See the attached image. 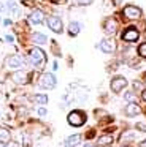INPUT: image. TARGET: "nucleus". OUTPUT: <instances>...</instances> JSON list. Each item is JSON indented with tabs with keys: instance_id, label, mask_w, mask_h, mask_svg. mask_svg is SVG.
Listing matches in <instances>:
<instances>
[{
	"instance_id": "obj_25",
	"label": "nucleus",
	"mask_w": 146,
	"mask_h": 147,
	"mask_svg": "<svg viewBox=\"0 0 146 147\" xmlns=\"http://www.w3.org/2000/svg\"><path fill=\"white\" fill-rule=\"evenodd\" d=\"M124 139H133V134L132 133H126L124 134Z\"/></svg>"
},
{
	"instance_id": "obj_22",
	"label": "nucleus",
	"mask_w": 146,
	"mask_h": 147,
	"mask_svg": "<svg viewBox=\"0 0 146 147\" xmlns=\"http://www.w3.org/2000/svg\"><path fill=\"white\" fill-rule=\"evenodd\" d=\"M124 98H126L127 101H132V100H133V93L132 92H127L126 95H124Z\"/></svg>"
},
{
	"instance_id": "obj_32",
	"label": "nucleus",
	"mask_w": 146,
	"mask_h": 147,
	"mask_svg": "<svg viewBox=\"0 0 146 147\" xmlns=\"http://www.w3.org/2000/svg\"><path fill=\"white\" fill-rule=\"evenodd\" d=\"M3 10H5V8H3V5L0 3V11H3Z\"/></svg>"
},
{
	"instance_id": "obj_8",
	"label": "nucleus",
	"mask_w": 146,
	"mask_h": 147,
	"mask_svg": "<svg viewBox=\"0 0 146 147\" xmlns=\"http://www.w3.org/2000/svg\"><path fill=\"white\" fill-rule=\"evenodd\" d=\"M124 14H126V18H129V19H138V18L141 16V10H140L138 7H133V5H127V7L124 8Z\"/></svg>"
},
{
	"instance_id": "obj_12",
	"label": "nucleus",
	"mask_w": 146,
	"mask_h": 147,
	"mask_svg": "<svg viewBox=\"0 0 146 147\" xmlns=\"http://www.w3.org/2000/svg\"><path fill=\"white\" fill-rule=\"evenodd\" d=\"M13 81H14L16 84H25L29 81V76L24 71H16V73L13 74Z\"/></svg>"
},
{
	"instance_id": "obj_23",
	"label": "nucleus",
	"mask_w": 146,
	"mask_h": 147,
	"mask_svg": "<svg viewBox=\"0 0 146 147\" xmlns=\"http://www.w3.org/2000/svg\"><path fill=\"white\" fill-rule=\"evenodd\" d=\"M78 3L79 5H89V3H92V0H78Z\"/></svg>"
},
{
	"instance_id": "obj_3",
	"label": "nucleus",
	"mask_w": 146,
	"mask_h": 147,
	"mask_svg": "<svg viewBox=\"0 0 146 147\" xmlns=\"http://www.w3.org/2000/svg\"><path fill=\"white\" fill-rule=\"evenodd\" d=\"M57 84L56 81V76H54L53 73H44L43 76L40 78V86L43 87V89H54Z\"/></svg>"
},
{
	"instance_id": "obj_6",
	"label": "nucleus",
	"mask_w": 146,
	"mask_h": 147,
	"mask_svg": "<svg viewBox=\"0 0 146 147\" xmlns=\"http://www.w3.org/2000/svg\"><path fill=\"white\" fill-rule=\"evenodd\" d=\"M24 59L21 57V55H10V57H6V65H8L10 68H22L24 67Z\"/></svg>"
},
{
	"instance_id": "obj_26",
	"label": "nucleus",
	"mask_w": 146,
	"mask_h": 147,
	"mask_svg": "<svg viewBox=\"0 0 146 147\" xmlns=\"http://www.w3.org/2000/svg\"><path fill=\"white\" fill-rule=\"evenodd\" d=\"M6 41H8V43H13V41H14V38H13V35H6Z\"/></svg>"
},
{
	"instance_id": "obj_30",
	"label": "nucleus",
	"mask_w": 146,
	"mask_h": 147,
	"mask_svg": "<svg viewBox=\"0 0 146 147\" xmlns=\"http://www.w3.org/2000/svg\"><path fill=\"white\" fill-rule=\"evenodd\" d=\"M140 146H141V147H146V141H143V142L140 144Z\"/></svg>"
},
{
	"instance_id": "obj_21",
	"label": "nucleus",
	"mask_w": 146,
	"mask_h": 147,
	"mask_svg": "<svg viewBox=\"0 0 146 147\" xmlns=\"http://www.w3.org/2000/svg\"><path fill=\"white\" fill-rule=\"evenodd\" d=\"M136 128H138L140 131H146V123H143V122H140V123H136Z\"/></svg>"
},
{
	"instance_id": "obj_10",
	"label": "nucleus",
	"mask_w": 146,
	"mask_h": 147,
	"mask_svg": "<svg viewBox=\"0 0 146 147\" xmlns=\"http://www.w3.org/2000/svg\"><path fill=\"white\" fill-rule=\"evenodd\" d=\"M103 29H105V32H106L108 35H114V33H116V30H117V22L113 19V18H110V19L105 21Z\"/></svg>"
},
{
	"instance_id": "obj_28",
	"label": "nucleus",
	"mask_w": 146,
	"mask_h": 147,
	"mask_svg": "<svg viewBox=\"0 0 146 147\" xmlns=\"http://www.w3.org/2000/svg\"><path fill=\"white\" fill-rule=\"evenodd\" d=\"M3 26H6V27L11 26V21H10V19H5V21H3Z\"/></svg>"
},
{
	"instance_id": "obj_16",
	"label": "nucleus",
	"mask_w": 146,
	"mask_h": 147,
	"mask_svg": "<svg viewBox=\"0 0 146 147\" xmlns=\"http://www.w3.org/2000/svg\"><path fill=\"white\" fill-rule=\"evenodd\" d=\"M32 40H33L37 45H44V43L48 41L46 35H43V33H33V36H32Z\"/></svg>"
},
{
	"instance_id": "obj_24",
	"label": "nucleus",
	"mask_w": 146,
	"mask_h": 147,
	"mask_svg": "<svg viewBox=\"0 0 146 147\" xmlns=\"http://www.w3.org/2000/svg\"><path fill=\"white\" fill-rule=\"evenodd\" d=\"M38 114H40V115H46L48 111H46L44 108H38Z\"/></svg>"
},
{
	"instance_id": "obj_9",
	"label": "nucleus",
	"mask_w": 146,
	"mask_h": 147,
	"mask_svg": "<svg viewBox=\"0 0 146 147\" xmlns=\"http://www.w3.org/2000/svg\"><path fill=\"white\" fill-rule=\"evenodd\" d=\"M138 30L136 29H133V27H129V29L126 30V32L122 33V38H124V41H130V43H133V41H136L138 40Z\"/></svg>"
},
{
	"instance_id": "obj_13",
	"label": "nucleus",
	"mask_w": 146,
	"mask_h": 147,
	"mask_svg": "<svg viewBox=\"0 0 146 147\" xmlns=\"http://www.w3.org/2000/svg\"><path fill=\"white\" fill-rule=\"evenodd\" d=\"M43 19H44V16H43V13L41 11H33V13L29 16V21H30V24H41L43 22Z\"/></svg>"
},
{
	"instance_id": "obj_17",
	"label": "nucleus",
	"mask_w": 146,
	"mask_h": 147,
	"mask_svg": "<svg viewBox=\"0 0 146 147\" xmlns=\"http://www.w3.org/2000/svg\"><path fill=\"white\" fill-rule=\"evenodd\" d=\"M111 142H113V138H111L110 134H108V136H102L100 139H98V144H100V146H110Z\"/></svg>"
},
{
	"instance_id": "obj_11",
	"label": "nucleus",
	"mask_w": 146,
	"mask_h": 147,
	"mask_svg": "<svg viewBox=\"0 0 146 147\" xmlns=\"http://www.w3.org/2000/svg\"><path fill=\"white\" fill-rule=\"evenodd\" d=\"M140 112H141V109H140L138 105H135V103H130V105H127L126 114L129 115V117H135V115L140 114Z\"/></svg>"
},
{
	"instance_id": "obj_7",
	"label": "nucleus",
	"mask_w": 146,
	"mask_h": 147,
	"mask_svg": "<svg viewBox=\"0 0 146 147\" xmlns=\"http://www.w3.org/2000/svg\"><path fill=\"white\" fill-rule=\"evenodd\" d=\"M124 87H127V79H126V78L117 76V78H114V79L111 81V90H113L114 93L121 92Z\"/></svg>"
},
{
	"instance_id": "obj_2",
	"label": "nucleus",
	"mask_w": 146,
	"mask_h": 147,
	"mask_svg": "<svg viewBox=\"0 0 146 147\" xmlns=\"http://www.w3.org/2000/svg\"><path fill=\"white\" fill-rule=\"evenodd\" d=\"M84 122H86L84 112H81V111H72L68 114V123L72 125V127H81V125H84Z\"/></svg>"
},
{
	"instance_id": "obj_4",
	"label": "nucleus",
	"mask_w": 146,
	"mask_h": 147,
	"mask_svg": "<svg viewBox=\"0 0 146 147\" xmlns=\"http://www.w3.org/2000/svg\"><path fill=\"white\" fill-rule=\"evenodd\" d=\"M98 48H100L102 52L111 54V52H114V49H116V41H114L113 38H105V40H102V41H100Z\"/></svg>"
},
{
	"instance_id": "obj_27",
	"label": "nucleus",
	"mask_w": 146,
	"mask_h": 147,
	"mask_svg": "<svg viewBox=\"0 0 146 147\" xmlns=\"http://www.w3.org/2000/svg\"><path fill=\"white\" fill-rule=\"evenodd\" d=\"M8 147H19L18 142H14V141H11V142H8Z\"/></svg>"
},
{
	"instance_id": "obj_14",
	"label": "nucleus",
	"mask_w": 146,
	"mask_h": 147,
	"mask_svg": "<svg viewBox=\"0 0 146 147\" xmlns=\"http://www.w3.org/2000/svg\"><path fill=\"white\" fill-rule=\"evenodd\" d=\"M79 142H81V136H79V134H73V136H68L65 139L67 147H75V146H78Z\"/></svg>"
},
{
	"instance_id": "obj_20",
	"label": "nucleus",
	"mask_w": 146,
	"mask_h": 147,
	"mask_svg": "<svg viewBox=\"0 0 146 147\" xmlns=\"http://www.w3.org/2000/svg\"><path fill=\"white\" fill-rule=\"evenodd\" d=\"M138 54L141 55V57H145V59H146V43L140 45V48H138Z\"/></svg>"
},
{
	"instance_id": "obj_31",
	"label": "nucleus",
	"mask_w": 146,
	"mask_h": 147,
	"mask_svg": "<svg viewBox=\"0 0 146 147\" xmlns=\"http://www.w3.org/2000/svg\"><path fill=\"white\" fill-rule=\"evenodd\" d=\"M83 147H94V146H92V144H84Z\"/></svg>"
},
{
	"instance_id": "obj_5",
	"label": "nucleus",
	"mask_w": 146,
	"mask_h": 147,
	"mask_svg": "<svg viewBox=\"0 0 146 147\" xmlns=\"http://www.w3.org/2000/svg\"><path fill=\"white\" fill-rule=\"evenodd\" d=\"M48 27L56 33H60L63 30V24H62V21H60V18H56V16L48 18Z\"/></svg>"
},
{
	"instance_id": "obj_29",
	"label": "nucleus",
	"mask_w": 146,
	"mask_h": 147,
	"mask_svg": "<svg viewBox=\"0 0 146 147\" xmlns=\"http://www.w3.org/2000/svg\"><path fill=\"white\" fill-rule=\"evenodd\" d=\"M141 98L146 101V90H143V92H141Z\"/></svg>"
},
{
	"instance_id": "obj_18",
	"label": "nucleus",
	"mask_w": 146,
	"mask_h": 147,
	"mask_svg": "<svg viewBox=\"0 0 146 147\" xmlns=\"http://www.w3.org/2000/svg\"><path fill=\"white\" fill-rule=\"evenodd\" d=\"M33 100L38 103V105H46L48 103V96L46 95H35Z\"/></svg>"
},
{
	"instance_id": "obj_19",
	"label": "nucleus",
	"mask_w": 146,
	"mask_h": 147,
	"mask_svg": "<svg viewBox=\"0 0 146 147\" xmlns=\"http://www.w3.org/2000/svg\"><path fill=\"white\" fill-rule=\"evenodd\" d=\"M0 141H10V131L5 128H0Z\"/></svg>"
},
{
	"instance_id": "obj_1",
	"label": "nucleus",
	"mask_w": 146,
	"mask_h": 147,
	"mask_svg": "<svg viewBox=\"0 0 146 147\" xmlns=\"http://www.w3.org/2000/svg\"><path fill=\"white\" fill-rule=\"evenodd\" d=\"M29 59H30V62L35 65V67H41V65L46 63V55H44V52L41 51V49H38V48H32L30 49Z\"/></svg>"
},
{
	"instance_id": "obj_15",
	"label": "nucleus",
	"mask_w": 146,
	"mask_h": 147,
	"mask_svg": "<svg viewBox=\"0 0 146 147\" xmlns=\"http://www.w3.org/2000/svg\"><path fill=\"white\" fill-rule=\"evenodd\" d=\"M79 30H81V24H79V22H70L68 24V33H70V36H76L79 33Z\"/></svg>"
},
{
	"instance_id": "obj_33",
	"label": "nucleus",
	"mask_w": 146,
	"mask_h": 147,
	"mask_svg": "<svg viewBox=\"0 0 146 147\" xmlns=\"http://www.w3.org/2000/svg\"><path fill=\"white\" fill-rule=\"evenodd\" d=\"M0 147H5V146H3V144H0Z\"/></svg>"
},
{
	"instance_id": "obj_35",
	"label": "nucleus",
	"mask_w": 146,
	"mask_h": 147,
	"mask_svg": "<svg viewBox=\"0 0 146 147\" xmlns=\"http://www.w3.org/2000/svg\"><path fill=\"white\" fill-rule=\"evenodd\" d=\"M145 82H146V74H145Z\"/></svg>"
},
{
	"instance_id": "obj_34",
	"label": "nucleus",
	"mask_w": 146,
	"mask_h": 147,
	"mask_svg": "<svg viewBox=\"0 0 146 147\" xmlns=\"http://www.w3.org/2000/svg\"><path fill=\"white\" fill-rule=\"evenodd\" d=\"M121 147H129V146H121Z\"/></svg>"
}]
</instances>
